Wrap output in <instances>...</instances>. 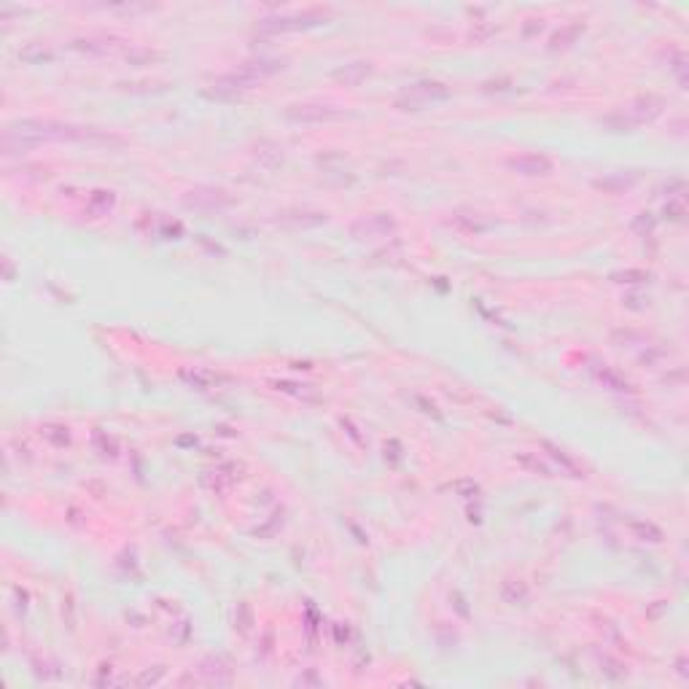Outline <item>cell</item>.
Here are the masks:
<instances>
[{
  "instance_id": "1",
  "label": "cell",
  "mask_w": 689,
  "mask_h": 689,
  "mask_svg": "<svg viewBox=\"0 0 689 689\" xmlns=\"http://www.w3.org/2000/svg\"><path fill=\"white\" fill-rule=\"evenodd\" d=\"M453 95L450 86L439 84V81H420V84H412L409 89H404V95L399 98V108L404 111H415L420 105H428V102H439V100H447Z\"/></svg>"
},
{
  "instance_id": "2",
  "label": "cell",
  "mask_w": 689,
  "mask_h": 689,
  "mask_svg": "<svg viewBox=\"0 0 689 689\" xmlns=\"http://www.w3.org/2000/svg\"><path fill=\"white\" fill-rule=\"evenodd\" d=\"M344 111H340L337 105H326V102H305V105H291L285 108V119L294 124H326L342 119Z\"/></svg>"
},
{
  "instance_id": "3",
  "label": "cell",
  "mask_w": 689,
  "mask_h": 689,
  "mask_svg": "<svg viewBox=\"0 0 689 689\" xmlns=\"http://www.w3.org/2000/svg\"><path fill=\"white\" fill-rule=\"evenodd\" d=\"M396 219L391 213H369V216H361L358 221L350 223V234L356 240H377V237H388L396 232Z\"/></svg>"
},
{
  "instance_id": "4",
  "label": "cell",
  "mask_w": 689,
  "mask_h": 689,
  "mask_svg": "<svg viewBox=\"0 0 689 689\" xmlns=\"http://www.w3.org/2000/svg\"><path fill=\"white\" fill-rule=\"evenodd\" d=\"M326 16L315 11H305V14H288V16H272V19H264L261 22V30L264 33H296V30H307V27L320 25Z\"/></svg>"
},
{
  "instance_id": "5",
  "label": "cell",
  "mask_w": 689,
  "mask_h": 689,
  "mask_svg": "<svg viewBox=\"0 0 689 689\" xmlns=\"http://www.w3.org/2000/svg\"><path fill=\"white\" fill-rule=\"evenodd\" d=\"M506 167L517 175H525V178H539V175H549L552 172V162L547 159L544 154H517L506 159Z\"/></svg>"
},
{
  "instance_id": "6",
  "label": "cell",
  "mask_w": 689,
  "mask_h": 689,
  "mask_svg": "<svg viewBox=\"0 0 689 689\" xmlns=\"http://www.w3.org/2000/svg\"><path fill=\"white\" fill-rule=\"evenodd\" d=\"M184 205L186 208H194V210H219V208L232 205V197H229L226 191H221V189H210V186H205V189H191V191L184 197Z\"/></svg>"
},
{
  "instance_id": "7",
  "label": "cell",
  "mask_w": 689,
  "mask_h": 689,
  "mask_svg": "<svg viewBox=\"0 0 689 689\" xmlns=\"http://www.w3.org/2000/svg\"><path fill=\"white\" fill-rule=\"evenodd\" d=\"M178 377H181V382H186L189 388H194V391H213V388H219L221 382H226V377H221V374H216V372H210V369H199V367H194V369H181L178 372Z\"/></svg>"
},
{
  "instance_id": "8",
  "label": "cell",
  "mask_w": 689,
  "mask_h": 689,
  "mask_svg": "<svg viewBox=\"0 0 689 689\" xmlns=\"http://www.w3.org/2000/svg\"><path fill=\"white\" fill-rule=\"evenodd\" d=\"M197 673L205 678V681H210V684H229V681H232V668L226 665L223 657H205V660L199 663Z\"/></svg>"
},
{
  "instance_id": "9",
  "label": "cell",
  "mask_w": 689,
  "mask_h": 689,
  "mask_svg": "<svg viewBox=\"0 0 689 689\" xmlns=\"http://www.w3.org/2000/svg\"><path fill=\"white\" fill-rule=\"evenodd\" d=\"M453 223L466 234H480L493 226V221H488L482 213H471V210H458L456 216H453Z\"/></svg>"
},
{
  "instance_id": "10",
  "label": "cell",
  "mask_w": 689,
  "mask_h": 689,
  "mask_svg": "<svg viewBox=\"0 0 689 689\" xmlns=\"http://www.w3.org/2000/svg\"><path fill=\"white\" fill-rule=\"evenodd\" d=\"M285 68L283 60H251L246 62V65H240V70L246 75H251L253 81H261V78H267V75H275L280 73Z\"/></svg>"
},
{
  "instance_id": "11",
  "label": "cell",
  "mask_w": 689,
  "mask_h": 689,
  "mask_svg": "<svg viewBox=\"0 0 689 689\" xmlns=\"http://www.w3.org/2000/svg\"><path fill=\"white\" fill-rule=\"evenodd\" d=\"M369 73V62H350V65H344L340 70H334V81H340L344 86H358Z\"/></svg>"
},
{
  "instance_id": "12",
  "label": "cell",
  "mask_w": 689,
  "mask_h": 689,
  "mask_svg": "<svg viewBox=\"0 0 689 689\" xmlns=\"http://www.w3.org/2000/svg\"><path fill=\"white\" fill-rule=\"evenodd\" d=\"M234 468L232 466H223V468H216V471H210V474H205V485H208L210 490L216 493H223L229 490L234 482H237V474H232Z\"/></svg>"
},
{
  "instance_id": "13",
  "label": "cell",
  "mask_w": 689,
  "mask_h": 689,
  "mask_svg": "<svg viewBox=\"0 0 689 689\" xmlns=\"http://www.w3.org/2000/svg\"><path fill=\"white\" fill-rule=\"evenodd\" d=\"M630 533H633L638 542H649V544L663 542V530L657 528V525H652V522H643V520H633V522H630Z\"/></svg>"
},
{
  "instance_id": "14",
  "label": "cell",
  "mask_w": 689,
  "mask_h": 689,
  "mask_svg": "<svg viewBox=\"0 0 689 689\" xmlns=\"http://www.w3.org/2000/svg\"><path fill=\"white\" fill-rule=\"evenodd\" d=\"M41 436L46 442L54 444V447H68L70 444V431H68V426H57V423H46L41 428Z\"/></svg>"
},
{
  "instance_id": "15",
  "label": "cell",
  "mask_w": 689,
  "mask_h": 689,
  "mask_svg": "<svg viewBox=\"0 0 689 689\" xmlns=\"http://www.w3.org/2000/svg\"><path fill=\"white\" fill-rule=\"evenodd\" d=\"M598 380H601L606 388H611V391H630L628 380H625V377H619L616 372L606 369V367H603V372H598Z\"/></svg>"
},
{
  "instance_id": "16",
  "label": "cell",
  "mask_w": 689,
  "mask_h": 689,
  "mask_svg": "<svg viewBox=\"0 0 689 689\" xmlns=\"http://www.w3.org/2000/svg\"><path fill=\"white\" fill-rule=\"evenodd\" d=\"M89 208L95 213H105V210L113 208V191H92L89 197Z\"/></svg>"
},
{
  "instance_id": "17",
  "label": "cell",
  "mask_w": 689,
  "mask_h": 689,
  "mask_svg": "<svg viewBox=\"0 0 689 689\" xmlns=\"http://www.w3.org/2000/svg\"><path fill=\"white\" fill-rule=\"evenodd\" d=\"M49 57H51V54L46 49H43L41 43H33V46H27V49L19 51V60L33 62V65H36V62H46Z\"/></svg>"
},
{
  "instance_id": "18",
  "label": "cell",
  "mask_w": 689,
  "mask_h": 689,
  "mask_svg": "<svg viewBox=\"0 0 689 689\" xmlns=\"http://www.w3.org/2000/svg\"><path fill=\"white\" fill-rule=\"evenodd\" d=\"M95 447L100 450V456H102V458L116 456V442H113V439H108L102 431H98V433H95Z\"/></svg>"
},
{
  "instance_id": "19",
  "label": "cell",
  "mask_w": 689,
  "mask_h": 689,
  "mask_svg": "<svg viewBox=\"0 0 689 689\" xmlns=\"http://www.w3.org/2000/svg\"><path fill=\"white\" fill-rule=\"evenodd\" d=\"M275 388H278V391H283V394L296 396V399H312V396H310V385H294V382H278Z\"/></svg>"
},
{
  "instance_id": "20",
  "label": "cell",
  "mask_w": 689,
  "mask_h": 689,
  "mask_svg": "<svg viewBox=\"0 0 689 689\" xmlns=\"http://www.w3.org/2000/svg\"><path fill=\"white\" fill-rule=\"evenodd\" d=\"M614 344H619V347H633V344H643V337L636 332H614Z\"/></svg>"
},
{
  "instance_id": "21",
  "label": "cell",
  "mask_w": 689,
  "mask_h": 689,
  "mask_svg": "<svg viewBox=\"0 0 689 689\" xmlns=\"http://www.w3.org/2000/svg\"><path fill=\"white\" fill-rule=\"evenodd\" d=\"M649 275H643V272H636V270H628V272H614L611 275V280L614 283H641V280H646Z\"/></svg>"
},
{
  "instance_id": "22",
  "label": "cell",
  "mask_w": 689,
  "mask_h": 689,
  "mask_svg": "<svg viewBox=\"0 0 689 689\" xmlns=\"http://www.w3.org/2000/svg\"><path fill=\"white\" fill-rule=\"evenodd\" d=\"M164 676V668H157V673H151V670H146L143 676L137 678V684H159V678Z\"/></svg>"
}]
</instances>
